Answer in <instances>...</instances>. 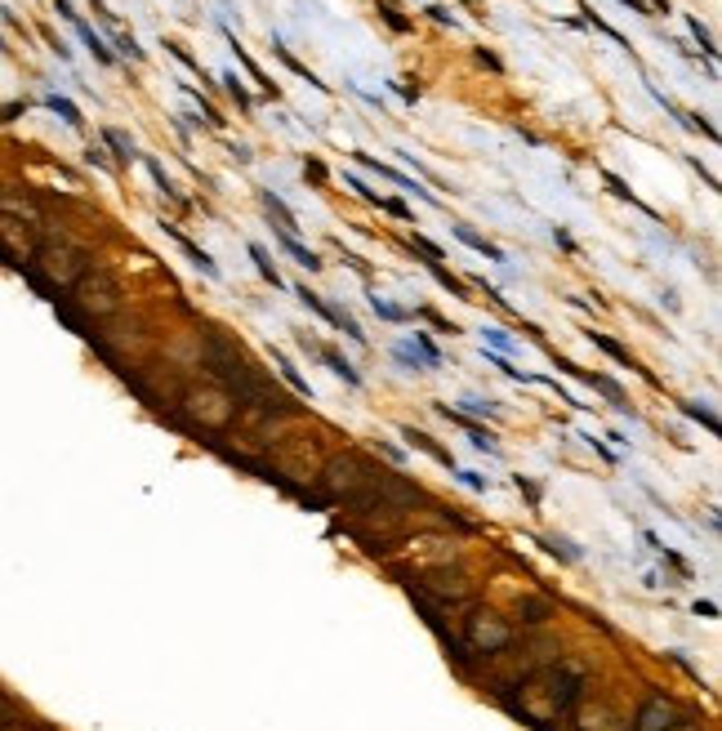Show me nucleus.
Segmentation results:
<instances>
[{"mask_svg": "<svg viewBox=\"0 0 722 731\" xmlns=\"http://www.w3.org/2000/svg\"><path fill=\"white\" fill-rule=\"evenodd\" d=\"M379 468L375 459H366L361 450H344V455H330L321 473H317V486H321V495L330 499V504H348L357 491H366L375 478H379Z\"/></svg>", "mask_w": 722, "mask_h": 731, "instance_id": "obj_1", "label": "nucleus"}, {"mask_svg": "<svg viewBox=\"0 0 722 731\" xmlns=\"http://www.w3.org/2000/svg\"><path fill=\"white\" fill-rule=\"evenodd\" d=\"M179 406H183V415L197 419L201 429H223V424H232V415H237V406H232V397L223 388H188Z\"/></svg>", "mask_w": 722, "mask_h": 731, "instance_id": "obj_2", "label": "nucleus"}, {"mask_svg": "<svg viewBox=\"0 0 722 731\" xmlns=\"http://www.w3.org/2000/svg\"><path fill=\"white\" fill-rule=\"evenodd\" d=\"M464 642L482 655H499V651H508L513 629L499 625L491 611H473V615H464Z\"/></svg>", "mask_w": 722, "mask_h": 731, "instance_id": "obj_3", "label": "nucleus"}, {"mask_svg": "<svg viewBox=\"0 0 722 731\" xmlns=\"http://www.w3.org/2000/svg\"><path fill=\"white\" fill-rule=\"evenodd\" d=\"M76 299H81V308H85V312L103 316V312H112V308H116V281L103 272V267H94V272H81V277H76Z\"/></svg>", "mask_w": 722, "mask_h": 731, "instance_id": "obj_4", "label": "nucleus"}, {"mask_svg": "<svg viewBox=\"0 0 722 731\" xmlns=\"http://www.w3.org/2000/svg\"><path fill=\"white\" fill-rule=\"evenodd\" d=\"M41 263L50 267L54 281H63V286H71L85 272V259H81L76 250H67V246H41Z\"/></svg>", "mask_w": 722, "mask_h": 731, "instance_id": "obj_5", "label": "nucleus"}, {"mask_svg": "<svg viewBox=\"0 0 722 731\" xmlns=\"http://www.w3.org/2000/svg\"><path fill=\"white\" fill-rule=\"evenodd\" d=\"M678 718H673V704L665 700V696H651L638 709V718H633V731H669Z\"/></svg>", "mask_w": 722, "mask_h": 731, "instance_id": "obj_6", "label": "nucleus"}, {"mask_svg": "<svg viewBox=\"0 0 722 731\" xmlns=\"http://www.w3.org/2000/svg\"><path fill=\"white\" fill-rule=\"evenodd\" d=\"M584 696V669H562V678H557V687H553V704H557V713H571L575 704H580Z\"/></svg>", "mask_w": 722, "mask_h": 731, "instance_id": "obj_7", "label": "nucleus"}, {"mask_svg": "<svg viewBox=\"0 0 722 731\" xmlns=\"http://www.w3.org/2000/svg\"><path fill=\"white\" fill-rule=\"evenodd\" d=\"M352 156H357V161H361L366 169H375V174H379V179H388V183H397V188H401V192H415V197H424V201H433V197H428V192H424V188H419V183H415V179H410V174H401V169H393V165H384V161H375V156H370V152H352Z\"/></svg>", "mask_w": 722, "mask_h": 731, "instance_id": "obj_8", "label": "nucleus"}, {"mask_svg": "<svg viewBox=\"0 0 722 731\" xmlns=\"http://www.w3.org/2000/svg\"><path fill=\"white\" fill-rule=\"evenodd\" d=\"M455 237L464 241V246H473L477 254H486V259H491V263H508V259H504V250H499V246H495V241H486L482 232H473V228H468V223H455Z\"/></svg>", "mask_w": 722, "mask_h": 731, "instance_id": "obj_9", "label": "nucleus"}, {"mask_svg": "<svg viewBox=\"0 0 722 731\" xmlns=\"http://www.w3.org/2000/svg\"><path fill=\"white\" fill-rule=\"evenodd\" d=\"M317 357H321V361L330 366V370H335L339 380L348 384V388H361V375H357V366H352V361L344 357V352H335V348H317Z\"/></svg>", "mask_w": 722, "mask_h": 731, "instance_id": "obj_10", "label": "nucleus"}, {"mask_svg": "<svg viewBox=\"0 0 722 731\" xmlns=\"http://www.w3.org/2000/svg\"><path fill=\"white\" fill-rule=\"evenodd\" d=\"M277 246H281V250H286V254H290V259H295L299 267H308V272H317V267H321V259H317V250H308V246H299V241H295V237H290V232H281V228H277Z\"/></svg>", "mask_w": 722, "mask_h": 731, "instance_id": "obj_11", "label": "nucleus"}, {"mask_svg": "<svg viewBox=\"0 0 722 731\" xmlns=\"http://www.w3.org/2000/svg\"><path fill=\"white\" fill-rule=\"evenodd\" d=\"M263 210H268V214H272V218H277V228H281V232H290V237H295V228H299V218H295V210H290V205H286V201H281V197H277V192H268V188H263Z\"/></svg>", "mask_w": 722, "mask_h": 731, "instance_id": "obj_12", "label": "nucleus"}, {"mask_svg": "<svg viewBox=\"0 0 722 731\" xmlns=\"http://www.w3.org/2000/svg\"><path fill=\"white\" fill-rule=\"evenodd\" d=\"M548 615H553V602L540 598V593H531V598L518 602V620H522V625H544Z\"/></svg>", "mask_w": 722, "mask_h": 731, "instance_id": "obj_13", "label": "nucleus"}, {"mask_svg": "<svg viewBox=\"0 0 722 731\" xmlns=\"http://www.w3.org/2000/svg\"><path fill=\"white\" fill-rule=\"evenodd\" d=\"M165 232H169V237H174V241H179V246H183V250H188V259H192V263H197V267H201V272H205V277H218V263H214V259H210V254H205L201 246H192V241H188V237H183V232H179V228H174V223H165Z\"/></svg>", "mask_w": 722, "mask_h": 731, "instance_id": "obj_14", "label": "nucleus"}, {"mask_svg": "<svg viewBox=\"0 0 722 731\" xmlns=\"http://www.w3.org/2000/svg\"><path fill=\"white\" fill-rule=\"evenodd\" d=\"M71 27H76V36H81V41H85V45H90V54H94V58H99V63H103V67H107V63H116V54H112V50H107V45H103V36H99V32H94V27H90V22H81V18H71Z\"/></svg>", "mask_w": 722, "mask_h": 731, "instance_id": "obj_15", "label": "nucleus"}, {"mask_svg": "<svg viewBox=\"0 0 722 731\" xmlns=\"http://www.w3.org/2000/svg\"><path fill=\"white\" fill-rule=\"evenodd\" d=\"M103 143L116 152V161H120V165H130L134 156H139V143H134L125 130H103Z\"/></svg>", "mask_w": 722, "mask_h": 731, "instance_id": "obj_16", "label": "nucleus"}, {"mask_svg": "<svg viewBox=\"0 0 722 731\" xmlns=\"http://www.w3.org/2000/svg\"><path fill=\"white\" fill-rule=\"evenodd\" d=\"M401 437H406V442H410V446H419V450H424V455H433V459H437V464H446V468H455V459H450V450H442V446H437V442H433V437H428V433H419V429H406V433H401Z\"/></svg>", "mask_w": 722, "mask_h": 731, "instance_id": "obj_17", "label": "nucleus"}, {"mask_svg": "<svg viewBox=\"0 0 722 731\" xmlns=\"http://www.w3.org/2000/svg\"><path fill=\"white\" fill-rule=\"evenodd\" d=\"M250 259H254V267H259V277H263L268 286H272V290H286V281H281V272H277V263L268 259V250L259 246V241L250 246Z\"/></svg>", "mask_w": 722, "mask_h": 731, "instance_id": "obj_18", "label": "nucleus"}, {"mask_svg": "<svg viewBox=\"0 0 722 731\" xmlns=\"http://www.w3.org/2000/svg\"><path fill=\"white\" fill-rule=\"evenodd\" d=\"M589 344H593V348H602L606 357H616L620 366H633L629 348H624V344H616V339H611V335H602V330H589Z\"/></svg>", "mask_w": 722, "mask_h": 731, "instance_id": "obj_19", "label": "nucleus"}, {"mask_svg": "<svg viewBox=\"0 0 722 731\" xmlns=\"http://www.w3.org/2000/svg\"><path fill=\"white\" fill-rule=\"evenodd\" d=\"M415 352H419V361L428 366V370H437V366H442V352L433 348V339H428L424 330H415Z\"/></svg>", "mask_w": 722, "mask_h": 731, "instance_id": "obj_20", "label": "nucleus"}, {"mask_svg": "<svg viewBox=\"0 0 722 731\" xmlns=\"http://www.w3.org/2000/svg\"><path fill=\"white\" fill-rule=\"evenodd\" d=\"M370 308L384 316V321H406V308H401V303H393V299H384V295H370Z\"/></svg>", "mask_w": 722, "mask_h": 731, "instance_id": "obj_21", "label": "nucleus"}, {"mask_svg": "<svg viewBox=\"0 0 722 731\" xmlns=\"http://www.w3.org/2000/svg\"><path fill=\"white\" fill-rule=\"evenodd\" d=\"M45 107H50V112H58L67 120V125H76L81 130V112H76V103H67V99H58V94H50V99H45Z\"/></svg>", "mask_w": 722, "mask_h": 731, "instance_id": "obj_22", "label": "nucleus"}, {"mask_svg": "<svg viewBox=\"0 0 722 731\" xmlns=\"http://www.w3.org/2000/svg\"><path fill=\"white\" fill-rule=\"evenodd\" d=\"M272 361L281 366V375H286V380H290V384H295V388H299V393H303V397H308V401H312V388H308V380H303V375L295 370V366H290L286 357H281V352H272Z\"/></svg>", "mask_w": 722, "mask_h": 731, "instance_id": "obj_23", "label": "nucleus"}, {"mask_svg": "<svg viewBox=\"0 0 722 731\" xmlns=\"http://www.w3.org/2000/svg\"><path fill=\"white\" fill-rule=\"evenodd\" d=\"M295 295H299L303 303H308V308H312L317 316H326V321H330V316H335V303H326L321 295H312V290H308V286H299V290H295Z\"/></svg>", "mask_w": 722, "mask_h": 731, "instance_id": "obj_24", "label": "nucleus"}, {"mask_svg": "<svg viewBox=\"0 0 722 731\" xmlns=\"http://www.w3.org/2000/svg\"><path fill=\"white\" fill-rule=\"evenodd\" d=\"M379 14H384V22H388L393 32H410V18H406V14H397L393 0H379Z\"/></svg>", "mask_w": 722, "mask_h": 731, "instance_id": "obj_25", "label": "nucleus"}, {"mask_svg": "<svg viewBox=\"0 0 722 731\" xmlns=\"http://www.w3.org/2000/svg\"><path fill=\"white\" fill-rule=\"evenodd\" d=\"M148 169H152V179H156V188H161V192H165V197H169V201H183V197H179V188H174V179H169V174H165V169H161V165H156V161H148Z\"/></svg>", "mask_w": 722, "mask_h": 731, "instance_id": "obj_26", "label": "nucleus"}, {"mask_svg": "<svg viewBox=\"0 0 722 731\" xmlns=\"http://www.w3.org/2000/svg\"><path fill=\"white\" fill-rule=\"evenodd\" d=\"M459 415H499V410H495V401H486V397H464Z\"/></svg>", "mask_w": 722, "mask_h": 731, "instance_id": "obj_27", "label": "nucleus"}, {"mask_svg": "<svg viewBox=\"0 0 722 731\" xmlns=\"http://www.w3.org/2000/svg\"><path fill=\"white\" fill-rule=\"evenodd\" d=\"M687 27L695 32V41L704 45V54H709V58H718V45H714V36H709V27H704V22H700V18H687Z\"/></svg>", "mask_w": 722, "mask_h": 731, "instance_id": "obj_28", "label": "nucleus"}, {"mask_svg": "<svg viewBox=\"0 0 722 731\" xmlns=\"http://www.w3.org/2000/svg\"><path fill=\"white\" fill-rule=\"evenodd\" d=\"M682 410H687L691 419H700L709 433H718V415H714V410H709V406H695V401H687V406H682Z\"/></svg>", "mask_w": 722, "mask_h": 731, "instance_id": "obj_29", "label": "nucleus"}, {"mask_svg": "<svg viewBox=\"0 0 722 731\" xmlns=\"http://www.w3.org/2000/svg\"><path fill=\"white\" fill-rule=\"evenodd\" d=\"M223 81H228V94H232V99H237V103H241V107H246V112H250V107H254V99H250V94H246V85H241L237 76H232V71H228V76H223Z\"/></svg>", "mask_w": 722, "mask_h": 731, "instance_id": "obj_30", "label": "nucleus"}, {"mask_svg": "<svg viewBox=\"0 0 722 731\" xmlns=\"http://www.w3.org/2000/svg\"><path fill=\"white\" fill-rule=\"evenodd\" d=\"M482 339H486V344H495V348H504V352L513 348V339H508L504 330H499V326H486V330H482Z\"/></svg>", "mask_w": 722, "mask_h": 731, "instance_id": "obj_31", "label": "nucleus"}, {"mask_svg": "<svg viewBox=\"0 0 722 731\" xmlns=\"http://www.w3.org/2000/svg\"><path fill=\"white\" fill-rule=\"evenodd\" d=\"M450 473H455L464 486H473V491H486V478H477V473H468V468H450Z\"/></svg>", "mask_w": 722, "mask_h": 731, "instance_id": "obj_32", "label": "nucleus"}, {"mask_svg": "<svg viewBox=\"0 0 722 731\" xmlns=\"http://www.w3.org/2000/svg\"><path fill=\"white\" fill-rule=\"evenodd\" d=\"M393 357H397L401 366H406V370H415V366H424V361H419V352H415V348H397Z\"/></svg>", "mask_w": 722, "mask_h": 731, "instance_id": "obj_33", "label": "nucleus"}, {"mask_svg": "<svg viewBox=\"0 0 722 731\" xmlns=\"http://www.w3.org/2000/svg\"><path fill=\"white\" fill-rule=\"evenodd\" d=\"M116 45H120V54H130V58H134V63L143 58V50L134 45V36H116Z\"/></svg>", "mask_w": 722, "mask_h": 731, "instance_id": "obj_34", "label": "nucleus"}, {"mask_svg": "<svg viewBox=\"0 0 722 731\" xmlns=\"http://www.w3.org/2000/svg\"><path fill=\"white\" fill-rule=\"evenodd\" d=\"M428 18H437V22H450V27H455V14H450L446 5H428Z\"/></svg>", "mask_w": 722, "mask_h": 731, "instance_id": "obj_35", "label": "nucleus"}, {"mask_svg": "<svg viewBox=\"0 0 722 731\" xmlns=\"http://www.w3.org/2000/svg\"><path fill=\"white\" fill-rule=\"evenodd\" d=\"M303 174H308L312 183H326V165L321 161H308V165H303Z\"/></svg>", "mask_w": 722, "mask_h": 731, "instance_id": "obj_36", "label": "nucleus"}, {"mask_svg": "<svg viewBox=\"0 0 722 731\" xmlns=\"http://www.w3.org/2000/svg\"><path fill=\"white\" fill-rule=\"evenodd\" d=\"M695 615H704V620H718V606H714V602H695Z\"/></svg>", "mask_w": 722, "mask_h": 731, "instance_id": "obj_37", "label": "nucleus"}, {"mask_svg": "<svg viewBox=\"0 0 722 731\" xmlns=\"http://www.w3.org/2000/svg\"><path fill=\"white\" fill-rule=\"evenodd\" d=\"M18 112H22V103H9V107H0V120H18Z\"/></svg>", "mask_w": 722, "mask_h": 731, "instance_id": "obj_38", "label": "nucleus"}, {"mask_svg": "<svg viewBox=\"0 0 722 731\" xmlns=\"http://www.w3.org/2000/svg\"><path fill=\"white\" fill-rule=\"evenodd\" d=\"M620 5H629V9H638V14H651V9L642 5V0H620Z\"/></svg>", "mask_w": 722, "mask_h": 731, "instance_id": "obj_39", "label": "nucleus"}]
</instances>
